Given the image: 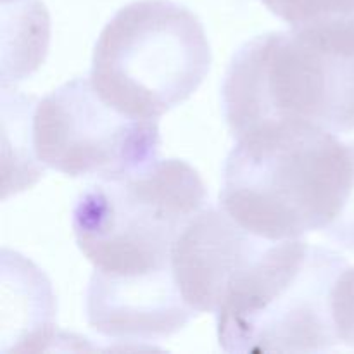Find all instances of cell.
I'll return each mask as SVG.
<instances>
[{"instance_id":"cell-1","label":"cell","mask_w":354,"mask_h":354,"mask_svg":"<svg viewBox=\"0 0 354 354\" xmlns=\"http://www.w3.org/2000/svg\"><path fill=\"white\" fill-rule=\"evenodd\" d=\"M354 173L349 142L306 121L265 124L237 138L223 168L220 207L268 242L324 232Z\"/></svg>"},{"instance_id":"cell-2","label":"cell","mask_w":354,"mask_h":354,"mask_svg":"<svg viewBox=\"0 0 354 354\" xmlns=\"http://www.w3.org/2000/svg\"><path fill=\"white\" fill-rule=\"evenodd\" d=\"M221 102L235 138L282 121L354 130V19L270 31L234 54Z\"/></svg>"},{"instance_id":"cell-3","label":"cell","mask_w":354,"mask_h":354,"mask_svg":"<svg viewBox=\"0 0 354 354\" xmlns=\"http://www.w3.org/2000/svg\"><path fill=\"white\" fill-rule=\"evenodd\" d=\"M348 266L327 245L270 242L232 280L214 313L220 348L230 354L332 351L341 344L334 290Z\"/></svg>"},{"instance_id":"cell-4","label":"cell","mask_w":354,"mask_h":354,"mask_svg":"<svg viewBox=\"0 0 354 354\" xmlns=\"http://www.w3.org/2000/svg\"><path fill=\"white\" fill-rule=\"evenodd\" d=\"M211 68L199 17L173 0H135L100 31L90 80L123 113L159 120L185 102Z\"/></svg>"},{"instance_id":"cell-5","label":"cell","mask_w":354,"mask_h":354,"mask_svg":"<svg viewBox=\"0 0 354 354\" xmlns=\"http://www.w3.org/2000/svg\"><path fill=\"white\" fill-rule=\"evenodd\" d=\"M207 204L206 185L189 162L156 159L130 175L86 187L71 225L95 270L147 272L171 265L173 244Z\"/></svg>"},{"instance_id":"cell-6","label":"cell","mask_w":354,"mask_h":354,"mask_svg":"<svg viewBox=\"0 0 354 354\" xmlns=\"http://www.w3.org/2000/svg\"><path fill=\"white\" fill-rule=\"evenodd\" d=\"M158 120L131 116L100 97L92 80L75 78L31 111V152L41 168L97 180L121 178L158 159Z\"/></svg>"},{"instance_id":"cell-7","label":"cell","mask_w":354,"mask_h":354,"mask_svg":"<svg viewBox=\"0 0 354 354\" xmlns=\"http://www.w3.org/2000/svg\"><path fill=\"white\" fill-rule=\"evenodd\" d=\"M196 311L185 303L171 265L135 273L95 270L86 290L88 325L120 342H154L178 334Z\"/></svg>"},{"instance_id":"cell-8","label":"cell","mask_w":354,"mask_h":354,"mask_svg":"<svg viewBox=\"0 0 354 354\" xmlns=\"http://www.w3.org/2000/svg\"><path fill=\"white\" fill-rule=\"evenodd\" d=\"M270 242L242 228L221 207L207 204L178 235L171 268L185 303L199 313H216L232 280Z\"/></svg>"},{"instance_id":"cell-9","label":"cell","mask_w":354,"mask_h":354,"mask_svg":"<svg viewBox=\"0 0 354 354\" xmlns=\"http://www.w3.org/2000/svg\"><path fill=\"white\" fill-rule=\"evenodd\" d=\"M290 28L354 19V0H261Z\"/></svg>"},{"instance_id":"cell-10","label":"cell","mask_w":354,"mask_h":354,"mask_svg":"<svg viewBox=\"0 0 354 354\" xmlns=\"http://www.w3.org/2000/svg\"><path fill=\"white\" fill-rule=\"evenodd\" d=\"M334 322L341 344L354 348V266L342 272L335 286Z\"/></svg>"},{"instance_id":"cell-11","label":"cell","mask_w":354,"mask_h":354,"mask_svg":"<svg viewBox=\"0 0 354 354\" xmlns=\"http://www.w3.org/2000/svg\"><path fill=\"white\" fill-rule=\"evenodd\" d=\"M349 144H351L354 161V142H349ZM322 234H324L330 242L337 244L341 249L354 254V173L351 185H349L348 194H346V199L344 203H342L341 211H339V214L334 218V221H332Z\"/></svg>"}]
</instances>
